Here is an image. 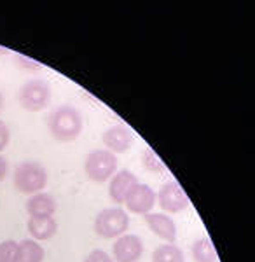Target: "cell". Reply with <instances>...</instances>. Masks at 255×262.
<instances>
[{
	"label": "cell",
	"mask_w": 255,
	"mask_h": 262,
	"mask_svg": "<svg viewBox=\"0 0 255 262\" xmlns=\"http://www.w3.org/2000/svg\"><path fill=\"white\" fill-rule=\"evenodd\" d=\"M48 128L58 142H72L82 131V116L77 108L70 105H61L49 114Z\"/></svg>",
	"instance_id": "cell-1"
},
{
	"label": "cell",
	"mask_w": 255,
	"mask_h": 262,
	"mask_svg": "<svg viewBox=\"0 0 255 262\" xmlns=\"http://www.w3.org/2000/svg\"><path fill=\"white\" fill-rule=\"evenodd\" d=\"M48 184V171L40 163L25 161L14 170V187L23 194H37Z\"/></svg>",
	"instance_id": "cell-2"
},
{
	"label": "cell",
	"mask_w": 255,
	"mask_h": 262,
	"mask_svg": "<svg viewBox=\"0 0 255 262\" xmlns=\"http://www.w3.org/2000/svg\"><path fill=\"white\" fill-rule=\"evenodd\" d=\"M117 170V158L107 149H98L88 154L84 161V171L88 179L95 184H103L110 180Z\"/></svg>",
	"instance_id": "cell-3"
},
{
	"label": "cell",
	"mask_w": 255,
	"mask_h": 262,
	"mask_svg": "<svg viewBox=\"0 0 255 262\" xmlns=\"http://www.w3.org/2000/svg\"><path fill=\"white\" fill-rule=\"evenodd\" d=\"M130 227V217L122 208L101 210L95 219V232L105 239L119 238Z\"/></svg>",
	"instance_id": "cell-4"
},
{
	"label": "cell",
	"mask_w": 255,
	"mask_h": 262,
	"mask_svg": "<svg viewBox=\"0 0 255 262\" xmlns=\"http://www.w3.org/2000/svg\"><path fill=\"white\" fill-rule=\"evenodd\" d=\"M51 100V88L46 81L33 79L23 84L19 90V103L23 108L30 112H40L42 108L48 107Z\"/></svg>",
	"instance_id": "cell-5"
},
{
	"label": "cell",
	"mask_w": 255,
	"mask_h": 262,
	"mask_svg": "<svg viewBox=\"0 0 255 262\" xmlns=\"http://www.w3.org/2000/svg\"><path fill=\"white\" fill-rule=\"evenodd\" d=\"M156 200L159 201V206L166 213H180L185 208H189V198L184 192V189L175 182H168L159 189L156 194Z\"/></svg>",
	"instance_id": "cell-6"
},
{
	"label": "cell",
	"mask_w": 255,
	"mask_h": 262,
	"mask_svg": "<svg viewBox=\"0 0 255 262\" xmlns=\"http://www.w3.org/2000/svg\"><path fill=\"white\" fill-rule=\"evenodd\" d=\"M156 192L152 191V187H148L145 184H138L135 185L130 191V194L126 196L124 205L128 208V212H133L137 215H147L152 212L156 205Z\"/></svg>",
	"instance_id": "cell-7"
},
{
	"label": "cell",
	"mask_w": 255,
	"mask_h": 262,
	"mask_svg": "<svg viewBox=\"0 0 255 262\" xmlns=\"http://www.w3.org/2000/svg\"><path fill=\"white\" fill-rule=\"evenodd\" d=\"M143 255V243L137 234H122L114 242L112 259L116 262H138Z\"/></svg>",
	"instance_id": "cell-8"
},
{
	"label": "cell",
	"mask_w": 255,
	"mask_h": 262,
	"mask_svg": "<svg viewBox=\"0 0 255 262\" xmlns=\"http://www.w3.org/2000/svg\"><path fill=\"white\" fill-rule=\"evenodd\" d=\"M137 184H138V179L133 171H130V170L117 171L116 175L110 179V184H109L110 200L114 203H117V205H124L126 196Z\"/></svg>",
	"instance_id": "cell-9"
},
{
	"label": "cell",
	"mask_w": 255,
	"mask_h": 262,
	"mask_svg": "<svg viewBox=\"0 0 255 262\" xmlns=\"http://www.w3.org/2000/svg\"><path fill=\"white\" fill-rule=\"evenodd\" d=\"M101 142L105 143L109 152L112 154H122L133 145V133L126 126H112L103 133Z\"/></svg>",
	"instance_id": "cell-10"
},
{
	"label": "cell",
	"mask_w": 255,
	"mask_h": 262,
	"mask_svg": "<svg viewBox=\"0 0 255 262\" xmlns=\"http://www.w3.org/2000/svg\"><path fill=\"white\" fill-rule=\"evenodd\" d=\"M145 217L147 227L154 232L156 236H159L161 239H166L168 243H173L177 239V226L166 213H147Z\"/></svg>",
	"instance_id": "cell-11"
},
{
	"label": "cell",
	"mask_w": 255,
	"mask_h": 262,
	"mask_svg": "<svg viewBox=\"0 0 255 262\" xmlns=\"http://www.w3.org/2000/svg\"><path fill=\"white\" fill-rule=\"evenodd\" d=\"M25 208L30 217H54L58 205L49 192H37L32 194V198H28Z\"/></svg>",
	"instance_id": "cell-12"
},
{
	"label": "cell",
	"mask_w": 255,
	"mask_h": 262,
	"mask_svg": "<svg viewBox=\"0 0 255 262\" xmlns=\"http://www.w3.org/2000/svg\"><path fill=\"white\" fill-rule=\"evenodd\" d=\"M27 226L28 232L35 242L37 239L39 242L51 239L58 232V222L54 221V217H30Z\"/></svg>",
	"instance_id": "cell-13"
},
{
	"label": "cell",
	"mask_w": 255,
	"mask_h": 262,
	"mask_svg": "<svg viewBox=\"0 0 255 262\" xmlns=\"http://www.w3.org/2000/svg\"><path fill=\"white\" fill-rule=\"evenodd\" d=\"M46 252L35 239H23L18 243V262H44Z\"/></svg>",
	"instance_id": "cell-14"
},
{
	"label": "cell",
	"mask_w": 255,
	"mask_h": 262,
	"mask_svg": "<svg viewBox=\"0 0 255 262\" xmlns=\"http://www.w3.org/2000/svg\"><path fill=\"white\" fill-rule=\"evenodd\" d=\"M190 252H193L194 262H219V255H217L214 243L206 236L205 238H199L198 242H194Z\"/></svg>",
	"instance_id": "cell-15"
},
{
	"label": "cell",
	"mask_w": 255,
	"mask_h": 262,
	"mask_svg": "<svg viewBox=\"0 0 255 262\" xmlns=\"http://www.w3.org/2000/svg\"><path fill=\"white\" fill-rule=\"evenodd\" d=\"M152 262H185V257L173 243H164L152 252Z\"/></svg>",
	"instance_id": "cell-16"
},
{
	"label": "cell",
	"mask_w": 255,
	"mask_h": 262,
	"mask_svg": "<svg viewBox=\"0 0 255 262\" xmlns=\"http://www.w3.org/2000/svg\"><path fill=\"white\" fill-rule=\"evenodd\" d=\"M142 163H143V166H145V170H148V171L161 173V171L166 170V168H164V164H163V161L159 159V156H157L156 152L151 149V147L143 149V152H142Z\"/></svg>",
	"instance_id": "cell-17"
},
{
	"label": "cell",
	"mask_w": 255,
	"mask_h": 262,
	"mask_svg": "<svg viewBox=\"0 0 255 262\" xmlns=\"http://www.w3.org/2000/svg\"><path fill=\"white\" fill-rule=\"evenodd\" d=\"M18 243L14 239H6L0 243V262H18Z\"/></svg>",
	"instance_id": "cell-18"
},
{
	"label": "cell",
	"mask_w": 255,
	"mask_h": 262,
	"mask_svg": "<svg viewBox=\"0 0 255 262\" xmlns=\"http://www.w3.org/2000/svg\"><path fill=\"white\" fill-rule=\"evenodd\" d=\"M84 262H116L107 252L103 250H93L89 255L84 259Z\"/></svg>",
	"instance_id": "cell-19"
},
{
	"label": "cell",
	"mask_w": 255,
	"mask_h": 262,
	"mask_svg": "<svg viewBox=\"0 0 255 262\" xmlns=\"http://www.w3.org/2000/svg\"><path fill=\"white\" fill-rule=\"evenodd\" d=\"M9 140H11V131H9V128H7L6 122L0 121V152L9 145Z\"/></svg>",
	"instance_id": "cell-20"
},
{
	"label": "cell",
	"mask_w": 255,
	"mask_h": 262,
	"mask_svg": "<svg viewBox=\"0 0 255 262\" xmlns=\"http://www.w3.org/2000/svg\"><path fill=\"white\" fill-rule=\"evenodd\" d=\"M16 60H18V63L23 69H27V70H39L40 69V65L39 63H35V61H32V60H28V58H25V56H16Z\"/></svg>",
	"instance_id": "cell-21"
},
{
	"label": "cell",
	"mask_w": 255,
	"mask_h": 262,
	"mask_svg": "<svg viewBox=\"0 0 255 262\" xmlns=\"http://www.w3.org/2000/svg\"><path fill=\"white\" fill-rule=\"evenodd\" d=\"M7 170H9V166H7L6 158H2V156H0V182H2L4 179H6Z\"/></svg>",
	"instance_id": "cell-22"
},
{
	"label": "cell",
	"mask_w": 255,
	"mask_h": 262,
	"mask_svg": "<svg viewBox=\"0 0 255 262\" xmlns=\"http://www.w3.org/2000/svg\"><path fill=\"white\" fill-rule=\"evenodd\" d=\"M2 105H4V96H2V93H0V108H2Z\"/></svg>",
	"instance_id": "cell-23"
}]
</instances>
